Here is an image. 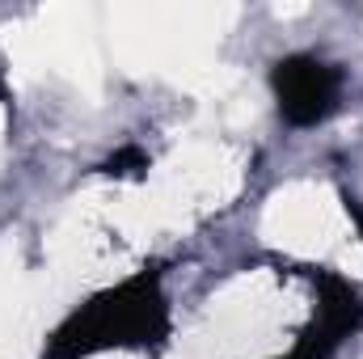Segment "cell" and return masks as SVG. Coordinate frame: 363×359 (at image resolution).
I'll use <instances>...</instances> for the list:
<instances>
[{
    "label": "cell",
    "mask_w": 363,
    "mask_h": 359,
    "mask_svg": "<svg viewBox=\"0 0 363 359\" xmlns=\"http://www.w3.org/2000/svg\"><path fill=\"white\" fill-rule=\"evenodd\" d=\"M161 330V300L135 287L110 292L101 300H93L85 313H77L60 338H55V359L89 355L97 347H118V343H135L144 334Z\"/></svg>",
    "instance_id": "obj_1"
},
{
    "label": "cell",
    "mask_w": 363,
    "mask_h": 359,
    "mask_svg": "<svg viewBox=\"0 0 363 359\" xmlns=\"http://www.w3.org/2000/svg\"><path fill=\"white\" fill-rule=\"evenodd\" d=\"M274 97L291 123H321L338 101V72L313 55H291L274 68Z\"/></svg>",
    "instance_id": "obj_2"
}]
</instances>
